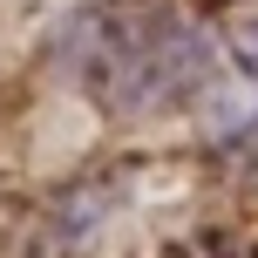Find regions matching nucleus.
Listing matches in <instances>:
<instances>
[{"label":"nucleus","instance_id":"nucleus-1","mask_svg":"<svg viewBox=\"0 0 258 258\" xmlns=\"http://www.w3.org/2000/svg\"><path fill=\"white\" fill-rule=\"evenodd\" d=\"M68 54L82 89L102 95L109 109H163L204 82V34L156 0H109L82 14Z\"/></svg>","mask_w":258,"mask_h":258},{"label":"nucleus","instance_id":"nucleus-2","mask_svg":"<svg viewBox=\"0 0 258 258\" xmlns=\"http://www.w3.org/2000/svg\"><path fill=\"white\" fill-rule=\"evenodd\" d=\"M231 150H238V156H251V163H258V109L245 116V129H238V136H231Z\"/></svg>","mask_w":258,"mask_h":258}]
</instances>
